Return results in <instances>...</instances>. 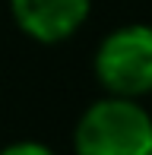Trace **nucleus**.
Instances as JSON below:
<instances>
[{"instance_id":"2","label":"nucleus","mask_w":152,"mask_h":155,"mask_svg":"<svg viewBox=\"0 0 152 155\" xmlns=\"http://www.w3.org/2000/svg\"><path fill=\"white\" fill-rule=\"evenodd\" d=\"M95 76L108 95L152 92V25H121L95 51Z\"/></svg>"},{"instance_id":"4","label":"nucleus","mask_w":152,"mask_h":155,"mask_svg":"<svg viewBox=\"0 0 152 155\" xmlns=\"http://www.w3.org/2000/svg\"><path fill=\"white\" fill-rule=\"evenodd\" d=\"M0 155H57V152H54V149H48L45 143H32V139H22V143L6 146Z\"/></svg>"},{"instance_id":"5","label":"nucleus","mask_w":152,"mask_h":155,"mask_svg":"<svg viewBox=\"0 0 152 155\" xmlns=\"http://www.w3.org/2000/svg\"><path fill=\"white\" fill-rule=\"evenodd\" d=\"M149 155H152V152H149Z\"/></svg>"},{"instance_id":"1","label":"nucleus","mask_w":152,"mask_h":155,"mask_svg":"<svg viewBox=\"0 0 152 155\" xmlns=\"http://www.w3.org/2000/svg\"><path fill=\"white\" fill-rule=\"evenodd\" d=\"M73 149L76 155H149L152 114L136 98L105 95L82 111Z\"/></svg>"},{"instance_id":"3","label":"nucleus","mask_w":152,"mask_h":155,"mask_svg":"<svg viewBox=\"0 0 152 155\" xmlns=\"http://www.w3.org/2000/svg\"><path fill=\"white\" fill-rule=\"evenodd\" d=\"M16 25L41 45H57L89 19L92 0H10Z\"/></svg>"}]
</instances>
